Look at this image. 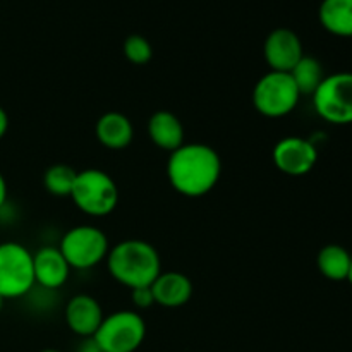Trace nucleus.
Instances as JSON below:
<instances>
[{
    "instance_id": "22",
    "label": "nucleus",
    "mask_w": 352,
    "mask_h": 352,
    "mask_svg": "<svg viewBox=\"0 0 352 352\" xmlns=\"http://www.w3.org/2000/svg\"><path fill=\"white\" fill-rule=\"evenodd\" d=\"M76 352H103V349L98 346V342L93 337H89V339L81 340V344H79Z\"/></svg>"
},
{
    "instance_id": "6",
    "label": "nucleus",
    "mask_w": 352,
    "mask_h": 352,
    "mask_svg": "<svg viewBox=\"0 0 352 352\" xmlns=\"http://www.w3.org/2000/svg\"><path fill=\"white\" fill-rule=\"evenodd\" d=\"M146 337L143 316L133 309L113 311L103 318L93 339L103 352H136Z\"/></svg>"
},
{
    "instance_id": "14",
    "label": "nucleus",
    "mask_w": 352,
    "mask_h": 352,
    "mask_svg": "<svg viewBox=\"0 0 352 352\" xmlns=\"http://www.w3.org/2000/svg\"><path fill=\"white\" fill-rule=\"evenodd\" d=\"M148 136L155 146L172 153L184 144V126L175 113L158 110L148 120Z\"/></svg>"
},
{
    "instance_id": "12",
    "label": "nucleus",
    "mask_w": 352,
    "mask_h": 352,
    "mask_svg": "<svg viewBox=\"0 0 352 352\" xmlns=\"http://www.w3.org/2000/svg\"><path fill=\"white\" fill-rule=\"evenodd\" d=\"M34 284L47 291H57L71 277V265L58 248L45 246L33 254Z\"/></svg>"
},
{
    "instance_id": "21",
    "label": "nucleus",
    "mask_w": 352,
    "mask_h": 352,
    "mask_svg": "<svg viewBox=\"0 0 352 352\" xmlns=\"http://www.w3.org/2000/svg\"><path fill=\"white\" fill-rule=\"evenodd\" d=\"M131 299H133L134 306L140 309H146L151 308L155 305V298H153V291L150 287H138L131 291Z\"/></svg>"
},
{
    "instance_id": "1",
    "label": "nucleus",
    "mask_w": 352,
    "mask_h": 352,
    "mask_svg": "<svg viewBox=\"0 0 352 352\" xmlns=\"http://www.w3.org/2000/svg\"><path fill=\"white\" fill-rule=\"evenodd\" d=\"M220 175V155L208 144L184 143L168 157V182L179 195L186 198H201L208 195L219 184Z\"/></svg>"
},
{
    "instance_id": "25",
    "label": "nucleus",
    "mask_w": 352,
    "mask_h": 352,
    "mask_svg": "<svg viewBox=\"0 0 352 352\" xmlns=\"http://www.w3.org/2000/svg\"><path fill=\"white\" fill-rule=\"evenodd\" d=\"M347 280H349V284L352 285V261H351V270H349V275H347Z\"/></svg>"
},
{
    "instance_id": "8",
    "label": "nucleus",
    "mask_w": 352,
    "mask_h": 352,
    "mask_svg": "<svg viewBox=\"0 0 352 352\" xmlns=\"http://www.w3.org/2000/svg\"><path fill=\"white\" fill-rule=\"evenodd\" d=\"M315 112L333 126L352 124V72L325 76L313 93Z\"/></svg>"
},
{
    "instance_id": "27",
    "label": "nucleus",
    "mask_w": 352,
    "mask_h": 352,
    "mask_svg": "<svg viewBox=\"0 0 352 352\" xmlns=\"http://www.w3.org/2000/svg\"><path fill=\"white\" fill-rule=\"evenodd\" d=\"M2 306H3V299L0 298V309H2Z\"/></svg>"
},
{
    "instance_id": "4",
    "label": "nucleus",
    "mask_w": 352,
    "mask_h": 352,
    "mask_svg": "<svg viewBox=\"0 0 352 352\" xmlns=\"http://www.w3.org/2000/svg\"><path fill=\"white\" fill-rule=\"evenodd\" d=\"M301 100L298 86L289 72L270 71L258 79L253 89V105L268 119H280L294 112Z\"/></svg>"
},
{
    "instance_id": "5",
    "label": "nucleus",
    "mask_w": 352,
    "mask_h": 352,
    "mask_svg": "<svg viewBox=\"0 0 352 352\" xmlns=\"http://www.w3.org/2000/svg\"><path fill=\"white\" fill-rule=\"evenodd\" d=\"M58 250L72 270H89L107 260L109 237L95 226H76L62 236Z\"/></svg>"
},
{
    "instance_id": "15",
    "label": "nucleus",
    "mask_w": 352,
    "mask_h": 352,
    "mask_svg": "<svg viewBox=\"0 0 352 352\" xmlns=\"http://www.w3.org/2000/svg\"><path fill=\"white\" fill-rule=\"evenodd\" d=\"M96 140L109 150H124L134 138V127L129 117L120 112H107L95 127Z\"/></svg>"
},
{
    "instance_id": "26",
    "label": "nucleus",
    "mask_w": 352,
    "mask_h": 352,
    "mask_svg": "<svg viewBox=\"0 0 352 352\" xmlns=\"http://www.w3.org/2000/svg\"><path fill=\"white\" fill-rule=\"evenodd\" d=\"M40 352H62V351H58V349H43V351H40Z\"/></svg>"
},
{
    "instance_id": "2",
    "label": "nucleus",
    "mask_w": 352,
    "mask_h": 352,
    "mask_svg": "<svg viewBox=\"0 0 352 352\" xmlns=\"http://www.w3.org/2000/svg\"><path fill=\"white\" fill-rule=\"evenodd\" d=\"M110 275L127 289L150 287L162 274V260L153 244L141 239H126L110 248L107 254Z\"/></svg>"
},
{
    "instance_id": "3",
    "label": "nucleus",
    "mask_w": 352,
    "mask_h": 352,
    "mask_svg": "<svg viewBox=\"0 0 352 352\" xmlns=\"http://www.w3.org/2000/svg\"><path fill=\"white\" fill-rule=\"evenodd\" d=\"M69 198L86 215L107 217L119 205L120 192L112 175L100 168H86L78 172Z\"/></svg>"
},
{
    "instance_id": "10",
    "label": "nucleus",
    "mask_w": 352,
    "mask_h": 352,
    "mask_svg": "<svg viewBox=\"0 0 352 352\" xmlns=\"http://www.w3.org/2000/svg\"><path fill=\"white\" fill-rule=\"evenodd\" d=\"M263 55L270 71L291 72L294 65L305 57L302 41L289 28H277L267 36Z\"/></svg>"
},
{
    "instance_id": "16",
    "label": "nucleus",
    "mask_w": 352,
    "mask_h": 352,
    "mask_svg": "<svg viewBox=\"0 0 352 352\" xmlns=\"http://www.w3.org/2000/svg\"><path fill=\"white\" fill-rule=\"evenodd\" d=\"M318 17L330 34L352 38V0H323Z\"/></svg>"
},
{
    "instance_id": "17",
    "label": "nucleus",
    "mask_w": 352,
    "mask_h": 352,
    "mask_svg": "<svg viewBox=\"0 0 352 352\" xmlns=\"http://www.w3.org/2000/svg\"><path fill=\"white\" fill-rule=\"evenodd\" d=\"M352 254L340 244H327L316 258L320 274L333 282L347 280L351 270Z\"/></svg>"
},
{
    "instance_id": "7",
    "label": "nucleus",
    "mask_w": 352,
    "mask_h": 352,
    "mask_svg": "<svg viewBox=\"0 0 352 352\" xmlns=\"http://www.w3.org/2000/svg\"><path fill=\"white\" fill-rule=\"evenodd\" d=\"M34 285L33 253L19 243L0 244V298H23Z\"/></svg>"
},
{
    "instance_id": "11",
    "label": "nucleus",
    "mask_w": 352,
    "mask_h": 352,
    "mask_svg": "<svg viewBox=\"0 0 352 352\" xmlns=\"http://www.w3.org/2000/svg\"><path fill=\"white\" fill-rule=\"evenodd\" d=\"M103 318L105 315H103L102 306L89 294L72 296L65 306V323L69 330L81 339L95 337Z\"/></svg>"
},
{
    "instance_id": "9",
    "label": "nucleus",
    "mask_w": 352,
    "mask_h": 352,
    "mask_svg": "<svg viewBox=\"0 0 352 352\" xmlns=\"http://www.w3.org/2000/svg\"><path fill=\"white\" fill-rule=\"evenodd\" d=\"M272 158L282 174L301 177L311 172L318 162V148L306 138L285 136L274 146Z\"/></svg>"
},
{
    "instance_id": "18",
    "label": "nucleus",
    "mask_w": 352,
    "mask_h": 352,
    "mask_svg": "<svg viewBox=\"0 0 352 352\" xmlns=\"http://www.w3.org/2000/svg\"><path fill=\"white\" fill-rule=\"evenodd\" d=\"M289 74H291L292 81L296 82V86H298L301 96L302 95L313 96V93L318 89V86L322 85L323 78H325V74H323V67L322 64H320L318 58L309 57V55H305V57L294 65V69H292Z\"/></svg>"
},
{
    "instance_id": "19",
    "label": "nucleus",
    "mask_w": 352,
    "mask_h": 352,
    "mask_svg": "<svg viewBox=\"0 0 352 352\" xmlns=\"http://www.w3.org/2000/svg\"><path fill=\"white\" fill-rule=\"evenodd\" d=\"M76 177H78V172H76L71 165L55 164L52 165V167H48L47 172H45V189H47L52 196H58V198L71 196Z\"/></svg>"
},
{
    "instance_id": "13",
    "label": "nucleus",
    "mask_w": 352,
    "mask_h": 352,
    "mask_svg": "<svg viewBox=\"0 0 352 352\" xmlns=\"http://www.w3.org/2000/svg\"><path fill=\"white\" fill-rule=\"evenodd\" d=\"M155 305L164 308H181L192 298V282L181 272H162L151 284Z\"/></svg>"
},
{
    "instance_id": "24",
    "label": "nucleus",
    "mask_w": 352,
    "mask_h": 352,
    "mask_svg": "<svg viewBox=\"0 0 352 352\" xmlns=\"http://www.w3.org/2000/svg\"><path fill=\"white\" fill-rule=\"evenodd\" d=\"M6 201H7V182L6 179H3V175L0 174V208L6 205Z\"/></svg>"
},
{
    "instance_id": "20",
    "label": "nucleus",
    "mask_w": 352,
    "mask_h": 352,
    "mask_svg": "<svg viewBox=\"0 0 352 352\" xmlns=\"http://www.w3.org/2000/svg\"><path fill=\"white\" fill-rule=\"evenodd\" d=\"M124 55L131 64L144 65L153 57V48L151 43L141 34H131L124 41Z\"/></svg>"
},
{
    "instance_id": "23",
    "label": "nucleus",
    "mask_w": 352,
    "mask_h": 352,
    "mask_svg": "<svg viewBox=\"0 0 352 352\" xmlns=\"http://www.w3.org/2000/svg\"><path fill=\"white\" fill-rule=\"evenodd\" d=\"M7 129H9V116H7L6 110L0 107V140L6 136Z\"/></svg>"
}]
</instances>
